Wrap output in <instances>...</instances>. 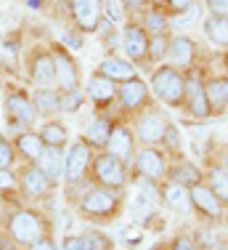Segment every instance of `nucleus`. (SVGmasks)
Wrapping results in <instances>:
<instances>
[{
  "label": "nucleus",
  "instance_id": "obj_1",
  "mask_svg": "<svg viewBox=\"0 0 228 250\" xmlns=\"http://www.w3.org/2000/svg\"><path fill=\"white\" fill-rule=\"evenodd\" d=\"M119 202H122V192H114L106 187H91L77 202V210L88 221L106 224L119 213Z\"/></svg>",
  "mask_w": 228,
  "mask_h": 250
},
{
  "label": "nucleus",
  "instance_id": "obj_2",
  "mask_svg": "<svg viewBox=\"0 0 228 250\" xmlns=\"http://www.w3.org/2000/svg\"><path fill=\"white\" fill-rule=\"evenodd\" d=\"M45 234H48V221L43 218V213L32 210V208H19L5 221V237L14 240L16 245L29 248L32 242H38Z\"/></svg>",
  "mask_w": 228,
  "mask_h": 250
},
{
  "label": "nucleus",
  "instance_id": "obj_3",
  "mask_svg": "<svg viewBox=\"0 0 228 250\" xmlns=\"http://www.w3.org/2000/svg\"><path fill=\"white\" fill-rule=\"evenodd\" d=\"M152 91L159 101L167 106H183V91H186V75L183 69L172 64H162L152 75Z\"/></svg>",
  "mask_w": 228,
  "mask_h": 250
},
{
  "label": "nucleus",
  "instance_id": "obj_4",
  "mask_svg": "<svg viewBox=\"0 0 228 250\" xmlns=\"http://www.w3.org/2000/svg\"><path fill=\"white\" fill-rule=\"evenodd\" d=\"M186 91H183V109L189 112L196 120H207L212 117V106L207 101V91H205V69L202 67H189L186 69Z\"/></svg>",
  "mask_w": 228,
  "mask_h": 250
},
{
  "label": "nucleus",
  "instance_id": "obj_5",
  "mask_svg": "<svg viewBox=\"0 0 228 250\" xmlns=\"http://www.w3.org/2000/svg\"><path fill=\"white\" fill-rule=\"evenodd\" d=\"M91 173H93V181L98 184V187L122 192L125 178H128V163H122L119 157H114V154H109L104 149V152H95L93 154Z\"/></svg>",
  "mask_w": 228,
  "mask_h": 250
},
{
  "label": "nucleus",
  "instance_id": "obj_6",
  "mask_svg": "<svg viewBox=\"0 0 228 250\" xmlns=\"http://www.w3.org/2000/svg\"><path fill=\"white\" fill-rule=\"evenodd\" d=\"M93 149L85 144V141H75V144L67 149V157H64V181L67 187H77L88 173H91V163H93Z\"/></svg>",
  "mask_w": 228,
  "mask_h": 250
},
{
  "label": "nucleus",
  "instance_id": "obj_7",
  "mask_svg": "<svg viewBox=\"0 0 228 250\" xmlns=\"http://www.w3.org/2000/svg\"><path fill=\"white\" fill-rule=\"evenodd\" d=\"M5 117H8L11 130H19V128H32L35 120H38V112H35V104L27 93L14 91L5 96Z\"/></svg>",
  "mask_w": 228,
  "mask_h": 250
},
{
  "label": "nucleus",
  "instance_id": "obj_8",
  "mask_svg": "<svg viewBox=\"0 0 228 250\" xmlns=\"http://www.w3.org/2000/svg\"><path fill=\"white\" fill-rule=\"evenodd\" d=\"M135 170L138 176H146L152 181H167V170H170V163H167V152L157 149V146H143L141 152H135Z\"/></svg>",
  "mask_w": 228,
  "mask_h": 250
},
{
  "label": "nucleus",
  "instance_id": "obj_9",
  "mask_svg": "<svg viewBox=\"0 0 228 250\" xmlns=\"http://www.w3.org/2000/svg\"><path fill=\"white\" fill-rule=\"evenodd\" d=\"M167 125H170V120H167L162 112H157V109H146V112H141V115H138L133 133H135V139L141 141V144L157 146V144H162V139H165Z\"/></svg>",
  "mask_w": 228,
  "mask_h": 250
},
{
  "label": "nucleus",
  "instance_id": "obj_10",
  "mask_svg": "<svg viewBox=\"0 0 228 250\" xmlns=\"http://www.w3.org/2000/svg\"><path fill=\"white\" fill-rule=\"evenodd\" d=\"M69 16L80 32H98L104 21V0H69Z\"/></svg>",
  "mask_w": 228,
  "mask_h": 250
},
{
  "label": "nucleus",
  "instance_id": "obj_11",
  "mask_svg": "<svg viewBox=\"0 0 228 250\" xmlns=\"http://www.w3.org/2000/svg\"><path fill=\"white\" fill-rule=\"evenodd\" d=\"M53 56V69H56V85L58 91H75L80 88V67L72 59V53L64 45H53L51 48Z\"/></svg>",
  "mask_w": 228,
  "mask_h": 250
},
{
  "label": "nucleus",
  "instance_id": "obj_12",
  "mask_svg": "<svg viewBox=\"0 0 228 250\" xmlns=\"http://www.w3.org/2000/svg\"><path fill=\"white\" fill-rule=\"evenodd\" d=\"M122 51H125V59H130L133 64H141V62H149V35L146 29L135 21H128L122 24Z\"/></svg>",
  "mask_w": 228,
  "mask_h": 250
},
{
  "label": "nucleus",
  "instance_id": "obj_13",
  "mask_svg": "<svg viewBox=\"0 0 228 250\" xmlns=\"http://www.w3.org/2000/svg\"><path fill=\"white\" fill-rule=\"evenodd\" d=\"M19 189L27 194L29 200H45V197H51V194H53L56 184H53L51 178L38 168V165L29 163L27 168L19 173Z\"/></svg>",
  "mask_w": 228,
  "mask_h": 250
},
{
  "label": "nucleus",
  "instance_id": "obj_14",
  "mask_svg": "<svg viewBox=\"0 0 228 250\" xmlns=\"http://www.w3.org/2000/svg\"><path fill=\"white\" fill-rule=\"evenodd\" d=\"M191 205H194V210L199 213V216L209 218V221H220L223 213H226L223 200H220L205 181H202L199 187H191Z\"/></svg>",
  "mask_w": 228,
  "mask_h": 250
},
{
  "label": "nucleus",
  "instance_id": "obj_15",
  "mask_svg": "<svg viewBox=\"0 0 228 250\" xmlns=\"http://www.w3.org/2000/svg\"><path fill=\"white\" fill-rule=\"evenodd\" d=\"M117 99H119V106H122L125 112H141L143 106L149 104V85L141 77L125 80L117 85Z\"/></svg>",
  "mask_w": 228,
  "mask_h": 250
},
{
  "label": "nucleus",
  "instance_id": "obj_16",
  "mask_svg": "<svg viewBox=\"0 0 228 250\" xmlns=\"http://www.w3.org/2000/svg\"><path fill=\"white\" fill-rule=\"evenodd\" d=\"M29 77H32V83L38 88L56 85V69H53L51 51H45V48L32 51V56H29Z\"/></svg>",
  "mask_w": 228,
  "mask_h": 250
},
{
  "label": "nucleus",
  "instance_id": "obj_17",
  "mask_svg": "<svg viewBox=\"0 0 228 250\" xmlns=\"http://www.w3.org/2000/svg\"><path fill=\"white\" fill-rule=\"evenodd\" d=\"M106 152L119 157L122 163L135 157V133L130 125H114L112 136H109V144H106Z\"/></svg>",
  "mask_w": 228,
  "mask_h": 250
},
{
  "label": "nucleus",
  "instance_id": "obj_18",
  "mask_svg": "<svg viewBox=\"0 0 228 250\" xmlns=\"http://www.w3.org/2000/svg\"><path fill=\"white\" fill-rule=\"evenodd\" d=\"M167 59H170L172 67L178 69H189L194 67V59H196V43L189 38V35H172L170 38V48H167Z\"/></svg>",
  "mask_w": 228,
  "mask_h": 250
},
{
  "label": "nucleus",
  "instance_id": "obj_19",
  "mask_svg": "<svg viewBox=\"0 0 228 250\" xmlns=\"http://www.w3.org/2000/svg\"><path fill=\"white\" fill-rule=\"evenodd\" d=\"M85 96L91 99L98 109H106V106L114 104V99H117V83H112L109 77L93 72L91 80H88V85H85Z\"/></svg>",
  "mask_w": 228,
  "mask_h": 250
},
{
  "label": "nucleus",
  "instance_id": "obj_20",
  "mask_svg": "<svg viewBox=\"0 0 228 250\" xmlns=\"http://www.w3.org/2000/svg\"><path fill=\"white\" fill-rule=\"evenodd\" d=\"M98 75H104V77H109L112 83H125V80H133V77H138V67L130 59H122V56H117V53H112V56H106L104 62L98 64V69H95Z\"/></svg>",
  "mask_w": 228,
  "mask_h": 250
},
{
  "label": "nucleus",
  "instance_id": "obj_21",
  "mask_svg": "<svg viewBox=\"0 0 228 250\" xmlns=\"http://www.w3.org/2000/svg\"><path fill=\"white\" fill-rule=\"evenodd\" d=\"M61 250H114V242L104 231H82V234L64 237Z\"/></svg>",
  "mask_w": 228,
  "mask_h": 250
},
{
  "label": "nucleus",
  "instance_id": "obj_22",
  "mask_svg": "<svg viewBox=\"0 0 228 250\" xmlns=\"http://www.w3.org/2000/svg\"><path fill=\"white\" fill-rule=\"evenodd\" d=\"M112 128H114V123L109 120V117H106V115H98V117H93V120L88 123L85 133H82V141H85V144L91 146L93 152H104L106 144H109Z\"/></svg>",
  "mask_w": 228,
  "mask_h": 250
},
{
  "label": "nucleus",
  "instance_id": "obj_23",
  "mask_svg": "<svg viewBox=\"0 0 228 250\" xmlns=\"http://www.w3.org/2000/svg\"><path fill=\"white\" fill-rule=\"evenodd\" d=\"M162 200H165L167 208H172L181 216H191L194 213V205H191V189L181 187V184L172 181H162Z\"/></svg>",
  "mask_w": 228,
  "mask_h": 250
},
{
  "label": "nucleus",
  "instance_id": "obj_24",
  "mask_svg": "<svg viewBox=\"0 0 228 250\" xmlns=\"http://www.w3.org/2000/svg\"><path fill=\"white\" fill-rule=\"evenodd\" d=\"M167 181L191 189V187H199V184L205 181V170H202L199 165H194L191 160H178V163L170 165V170H167Z\"/></svg>",
  "mask_w": 228,
  "mask_h": 250
},
{
  "label": "nucleus",
  "instance_id": "obj_25",
  "mask_svg": "<svg viewBox=\"0 0 228 250\" xmlns=\"http://www.w3.org/2000/svg\"><path fill=\"white\" fill-rule=\"evenodd\" d=\"M64 157H67V149L45 146L43 154L38 157V163H32V165H38L53 184H58V181H64Z\"/></svg>",
  "mask_w": 228,
  "mask_h": 250
},
{
  "label": "nucleus",
  "instance_id": "obj_26",
  "mask_svg": "<svg viewBox=\"0 0 228 250\" xmlns=\"http://www.w3.org/2000/svg\"><path fill=\"white\" fill-rule=\"evenodd\" d=\"M207 91V101L212 106V115H220V112L228 109V75H215L205 83Z\"/></svg>",
  "mask_w": 228,
  "mask_h": 250
},
{
  "label": "nucleus",
  "instance_id": "obj_27",
  "mask_svg": "<svg viewBox=\"0 0 228 250\" xmlns=\"http://www.w3.org/2000/svg\"><path fill=\"white\" fill-rule=\"evenodd\" d=\"M14 149H16V154H21L27 163H38V157L43 154L45 144L35 130H21V133L14 136Z\"/></svg>",
  "mask_w": 228,
  "mask_h": 250
},
{
  "label": "nucleus",
  "instance_id": "obj_28",
  "mask_svg": "<svg viewBox=\"0 0 228 250\" xmlns=\"http://www.w3.org/2000/svg\"><path fill=\"white\" fill-rule=\"evenodd\" d=\"M205 35L209 38V43L218 45V48H228V16H205L202 21Z\"/></svg>",
  "mask_w": 228,
  "mask_h": 250
},
{
  "label": "nucleus",
  "instance_id": "obj_29",
  "mask_svg": "<svg viewBox=\"0 0 228 250\" xmlns=\"http://www.w3.org/2000/svg\"><path fill=\"white\" fill-rule=\"evenodd\" d=\"M38 136L43 139L45 146H58V149H64V146L69 144V130H67V125H64L61 120L43 123V128L38 130Z\"/></svg>",
  "mask_w": 228,
  "mask_h": 250
},
{
  "label": "nucleus",
  "instance_id": "obj_30",
  "mask_svg": "<svg viewBox=\"0 0 228 250\" xmlns=\"http://www.w3.org/2000/svg\"><path fill=\"white\" fill-rule=\"evenodd\" d=\"M29 99L35 104L38 117H53L58 112V91L56 88H38Z\"/></svg>",
  "mask_w": 228,
  "mask_h": 250
},
{
  "label": "nucleus",
  "instance_id": "obj_31",
  "mask_svg": "<svg viewBox=\"0 0 228 250\" xmlns=\"http://www.w3.org/2000/svg\"><path fill=\"white\" fill-rule=\"evenodd\" d=\"M205 184L209 189H212L215 194H218L220 200H223V205H228V170L223 165H209L207 173H205Z\"/></svg>",
  "mask_w": 228,
  "mask_h": 250
},
{
  "label": "nucleus",
  "instance_id": "obj_32",
  "mask_svg": "<svg viewBox=\"0 0 228 250\" xmlns=\"http://www.w3.org/2000/svg\"><path fill=\"white\" fill-rule=\"evenodd\" d=\"M128 210H130V218H133L135 224H141V226H149V224H152V218L159 216V208L154 205V202L143 200L141 194L133 200V205H130Z\"/></svg>",
  "mask_w": 228,
  "mask_h": 250
},
{
  "label": "nucleus",
  "instance_id": "obj_33",
  "mask_svg": "<svg viewBox=\"0 0 228 250\" xmlns=\"http://www.w3.org/2000/svg\"><path fill=\"white\" fill-rule=\"evenodd\" d=\"M141 27L146 29L149 38L162 35V32H170V19H167V11H165V8H152V11H146Z\"/></svg>",
  "mask_w": 228,
  "mask_h": 250
},
{
  "label": "nucleus",
  "instance_id": "obj_34",
  "mask_svg": "<svg viewBox=\"0 0 228 250\" xmlns=\"http://www.w3.org/2000/svg\"><path fill=\"white\" fill-rule=\"evenodd\" d=\"M82 96L80 88H75V91H58V112H67V115H75V112L82 109Z\"/></svg>",
  "mask_w": 228,
  "mask_h": 250
},
{
  "label": "nucleus",
  "instance_id": "obj_35",
  "mask_svg": "<svg viewBox=\"0 0 228 250\" xmlns=\"http://www.w3.org/2000/svg\"><path fill=\"white\" fill-rule=\"evenodd\" d=\"M138 194L159 208V202H162V187H159V181H152V178H146V176H138Z\"/></svg>",
  "mask_w": 228,
  "mask_h": 250
},
{
  "label": "nucleus",
  "instance_id": "obj_36",
  "mask_svg": "<svg viewBox=\"0 0 228 250\" xmlns=\"http://www.w3.org/2000/svg\"><path fill=\"white\" fill-rule=\"evenodd\" d=\"M170 32H162L149 38V62H159V59L167 56V48H170Z\"/></svg>",
  "mask_w": 228,
  "mask_h": 250
},
{
  "label": "nucleus",
  "instance_id": "obj_37",
  "mask_svg": "<svg viewBox=\"0 0 228 250\" xmlns=\"http://www.w3.org/2000/svg\"><path fill=\"white\" fill-rule=\"evenodd\" d=\"M14 165H16V149H14V141H8L5 136H0V168L14 170Z\"/></svg>",
  "mask_w": 228,
  "mask_h": 250
},
{
  "label": "nucleus",
  "instance_id": "obj_38",
  "mask_svg": "<svg viewBox=\"0 0 228 250\" xmlns=\"http://www.w3.org/2000/svg\"><path fill=\"white\" fill-rule=\"evenodd\" d=\"M104 16L109 24H119L125 19V5L122 0H104Z\"/></svg>",
  "mask_w": 228,
  "mask_h": 250
},
{
  "label": "nucleus",
  "instance_id": "obj_39",
  "mask_svg": "<svg viewBox=\"0 0 228 250\" xmlns=\"http://www.w3.org/2000/svg\"><path fill=\"white\" fill-rule=\"evenodd\" d=\"M162 144H165V152H172V154H178V152H181V136H178V128H175L172 123L167 125Z\"/></svg>",
  "mask_w": 228,
  "mask_h": 250
},
{
  "label": "nucleus",
  "instance_id": "obj_40",
  "mask_svg": "<svg viewBox=\"0 0 228 250\" xmlns=\"http://www.w3.org/2000/svg\"><path fill=\"white\" fill-rule=\"evenodd\" d=\"M14 189H19V173L0 168V192H14Z\"/></svg>",
  "mask_w": 228,
  "mask_h": 250
},
{
  "label": "nucleus",
  "instance_id": "obj_41",
  "mask_svg": "<svg viewBox=\"0 0 228 250\" xmlns=\"http://www.w3.org/2000/svg\"><path fill=\"white\" fill-rule=\"evenodd\" d=\"M170 250H199V245L194 242V237H189V234H178L175 240H172Z\"/></svg>",
  "mask_w": 228,
  "mask_h": 250
},
{
  "label": "nucleus",
  "instance_id": "obj_42",
  "mask_svg": "<svg viewBox=\"0 0 228 250\" xmlns=\"http://www.w3.org/2000/svg\"><path fill=\"white\" fill-rule=\"evenodd\" d=\"M196 0H167V11H170V14H175V16H181V14H186V11L191 8V5H194Z\"/></svg>",
  "mask_w": 228,
  "mask_h": 250
},
{
  "label": "nucleus",
  "instance_id": "obj_43",
  "mask_svg": "<svg viewBox=\"0 0 228 250\" xmlns=\"http://www.w3.org/2000/svg\"><path fill=\"white\" fill-rule=\"evenodd\" d=\"M27 250H61V245H56V240H53L51 234H45V237H40L38 242H32Z\"/></svg>",
  "mask_w": 228,
  "mask_h": 250
},
{
  "label": "nucleus",
  "instance_id": "obj_44",
  "mask_svg": "<svg viewBox=\"0 0 228 250\" xmlns=\"http://www.w3.org/2000/svg\"><path fill=\"white\" fill-rule=\"evenodd\" d=\"M212 16H228V0H205Z\"/></svg>",
  "mask_w": 228,
  "mask_h": 250
},
{
  "label": "nucleus",
  "instance_id": "obj_45",
  "mask_svg": "<svg viewBox=\"0 0 228 250\" xmlns=\"http://www.w3.org/2000/svg\"><path fill=\"white\" fill-rule=\"evenodd\" d=\"M122 5H125V14H138V11H143L149 5V0H122Z\"/></svg>",
  "mask_w": 228,
  "mask_h": 250
},
{
  "label": "nucleus",
  "instance_id": "obj_46",
  "mask_svg": "<svg viewBox=\"0 0 228 250\" xmlns=\"http://www.w3.org/2000/svg\"><path fill=\"white\" fill-rule=\"evenodd\" d=\"M64 45H69V48H77V51H80V48H82L80 32H75V29H72V32H67V35H64Z\"/></svg>",
  "mask_w": 228,
  "mask_h": 250
},
{
  "label": "nucleus",
  "instance_id": "obj_47",
  "mask_svg": "<svg viewBox=\"0 0 228 250\" xmlns=\"http://www.w3.org/2000/svg\"><path fill=\"white\" fill-rule=\"evenodd\" d=\"M0 250H16V242L8 237H0Z\"/></svg>",
  "mask_w": 228,
  "mask_h": 250
},
{
  "label": "nucleus",
  "instance_id": "obj_48",
  "mask_svg": "<svg viewBox=\"0 0 228 250\" xmlns=\"http://www.w3.org/2000/svg\"><path fill=\"white\" fill-rule=\"evenodd\" d=\"M220 165H223V168L228 170V146H226V149H223V160H220Z\"/></svg>",
  "mask_w": 228,
  "mask_h": 250
},
{
  "label": "nucleus",
  "instance_id": "obj_49",
  "mask_svg": "<svg viewBox=\"0 0 228 250\" xmlns=\"http://www.w3.org/2000/svg\"><path fill=\"white\" fill-rule=\"evenodd\" d=\"M149 3H154V8H162V5L167 3V0H149Z\"/></svg>",
  "mask_w": 228,
  "mask_h": 250
},
{
  "label": "nucleus",
  "instance_id": "obj_50",
  "mask_svg": "<svg viewBox=\"0 0 228 250\" xmlns=\"http://www.w3.org/2000/svg\"><path fill=\"white\" fill-rule=\"evenodd\" d=\"M27 5H32V8H40V0H24Z\"/></svg>",
  "mask_w": 228,
  "mask_h": 250
},
{
  "label": "nucleus",
  "instance_id": "obj_51",
  "mask_svg": "<svg viewBox=\"0 0 228 250\" xmlns=\"http://www.w3.org/2000/svg\"><path fill=\"white\" fill-rule=\"evenodd\" d=\"M0 3H3V0H0Z\"/></svg>",
  "mask_w": 228,
  "mask_h": 250
}]
</instances>
